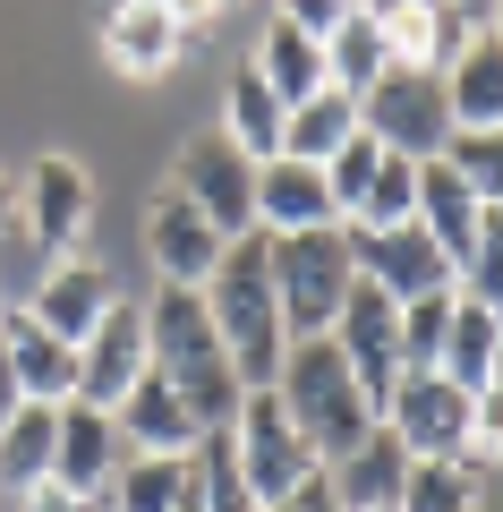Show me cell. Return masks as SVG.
<instances>
[{
    "instance_id": "obj_1",
    "label": "cell",
    "mask_w": 503,
    "mask_h": 512,
    "mask_svg": "<svg viewBox=\"0 0 503 512\" xmlns=\"http://www.w3.org/2000/svg\"><path fill=\"white\" fill-rule=\"evenodd\" d=\"M145 350H154V376L188 402V419H197L205 436H222V427L239 419L248 384H239L231 350H222V333H214L205 291H188V282H162V291L145 299Z\"/></svg>"
},
{
    "instance_id": "obj_2",
    "label": "cell",
    "mask_w": 503,
    "mask_h": 512,
    "mask_svg": "<svg viewBox=\"0 0 503 512\" xmlns=\"http://www.w3.org/2000/svg\"><path fill=\"white\" fill-rule=\"evenodd\" d=\"M205 308H214V333H222V350H231L239 384L282 376L290 333H282V299H273V239L265 231H248V239L222 248V265L205 274Z\"/></svg>"
},
{
    "instance_id": "obj_3",
    "label": "cell",
    "mask_w": 503,
    "mask_h": 512,
    "mask_svg": "<svg viewBox=\"0 0 503 512\" xmlns=\"http://www.w3.org/2000/svg\"><path fill=\"white\" fill-rule=\"evenodd\" d=\"M273 393H282L290 427L307 436V453L333 470V461L350 453V444L376 427V402L359 393V376H350V359L333 342H290L282 350V376H273Z\"/></svg>"
},
{
    "instance_id": "obj_4",
    "label": "cell",
    "mask_w": 503,
    "mask_h": 512,
    "mask_svg": "<svg viewBox=\"0 0 503 512\" xmlns=\"http://www.w3.org/2000/svg\"><path fill=\"white\" fill-rule=\"evenodd\" d=\"M359 291V265H350V231H299L273 239V299H282V333L290 342H324L342 299Z\"/></svg>"
},
{
    "instance_id": "obj_5",
    "label": "cell",
    "mask_w": 503,
    "mask_h": 512,
    "mask_svg": "<svg viewBox=\"0 0 503 512\" xmlns=\"http://www.w3.org/2000/svg\"><path fill=\"white\" fill-rule=\"evenodd\" d=\"M222 436H231V461H239V478H248L256 504H282V495H299L307 478L324 470V461L307 453V436L290 427V410H282L273 384H248V402H239V419L222 427Z\"/></svg>"
},
{
    "instance_id": "obj_6",
    "label": "cell",
    "mask_w": 503,
    "mask_h": 512,
    "mask_svg": "<svg viewBox=\"0 0 503 512\" xmlns=\"http://www.w3.org/2000/svg\"><path fill=\"white\" fill-rule=\"evenodd\" d=\"M359 128L376 137L384 154H401V163H435V154L452 146L444 77H435V69H384L376 86L359 94Z\"/></svg>"
},
{
    "instance_id": "obj_7",
    "label": "cell",
    "mask_w": 503,
    "mask_h": 512,
    "mask_svg": "<svg viewBox=\"0 0 503 512\" xmlns=\"http://www.w3.org/2000/svg\"><path fill=\"white\" fill-rule=\"evenodd\" d=\"M171 188H180V197L197 205L222 239H248V231H256V163L222 137V128H205V137H188V146H180Z\"/></svg>"
},
{
    "instance_id": "obj_8",
    "label": "cell",
    "mask_w": 503,
    "mask_h": 512,
    "mask_svg": "<svg viewBox=\"0 0 503 512\" xmlns=\"http://www.w3.org/2000/svg\"><path fill=\"white\" fill-rule=\"evenodd\" d=\"M376 427H393V444L410 461H469V393L452 376H435V367L393 384V402H384Z\"/></svg>"
},
{
    "instance_id": "obj_9",
    "label": "cell",
    "mask_w": 503,
    "mask_h": 512,
    "mask_svg": "<svg viewBox=\"0 0 503 512\" xmlns=\"http://www.w3.org/2000/svg\"><path fill=\"white\" fill-rule=\"evenodd\" d=\"M86 222H94V180H86V163H77V154H43V163L18 180V231L60 265V256L86 248Z\"/></svg>"
},
{
    "instance_id": "obj_10",
    "label": "cell",
    "mask_w": 503,
    "mask_h": 512,
    "mask_svg": "<svg viewBox=\"0 0 503 512\" xmlns=\"http://www.w3.org/2000/svg\"><path fill=\"white\" fill-rule=\"evenodd\" d=\"M324 342L350 359L359 393L376 402V419H384V402H393V384H401V308L376 291V282H359V291L342 299V316H333V333H324Z\"/></svg>"
},
{
    "instance_id": "obj_11",
    "label": "cell",
    "mask_w": 503,
    "mask_h": 512,
    "mask_svg": "<svg viewBox=\"0 0 503 512\" xmlns=\"http://www.w3.org/2000/svg\"><path fill=\"white\" fill-rule=\"evenodd\" d=\"M342 231H350V222H342ZM350 265H359V282H376L393 308H410V299H427V291H461L452 265H444V248H435L418 222H393V231H350Z\"/></svg>"
},
{
    "instance_id": "obj_12",
    "label": "cell",
    "mask_w": 503,
    "mask_h": 512,
    "mask_svg": "<svg viewBox=\"0 0 503 512\" xmlns=\"http://www.w3.org/2000/svg\"><path fill=\"white\" fill-rule=\"evenodd\" d=\"M145 367H154V350H145V308H137V299H111L103 325L77 342V402L120 410L128 393H137Z\"/></svg>"
},
{
    "instance_id": "obj_13",
    "label": "cell",
    "mask_w": 503,
    "mask_h": 512,
    "mask_svg": "<svg viewBox=\"0 0 503 512\" xmlns=\"http://www.w3.org/2000/svg\"><path fill=\"white\" fill-rule=\"evenodd\" d=\"M222 248H231V239H222L214 222L180 197V188L162 180V197L145 205V256H154V274H162V282H188V291H205V274L222 265Z\"/></svg>"
},
{
    "instance_id": "obj_14",
    "label": "cell",
    "mask_w": 503,
    "mask_h": 512,
    "mask_svg": "<svg viewBox=\"0 0 503 512\" xmlns=\"http://www.w3.org/2000/svg\"><path fill=\"white\" fill-rule=\"evenodd\" d=\"M128 444H120V419L94 402H60V444H52V487L86 495V504H103V487L120 478Z\"/></svg>"
},
{
    "instance_id": "obj_15",
    "label": "cell",
    "mask_w": 503,
    "mask_h": 512,
    "mask_svg": "<svg viewBox=\"0 0 503 512\" xmlns=\"http://www.w3.org/2000/svg\"><path fill=\"white\" fill-rule=\"evenodd\" d=\"M111 274L103 265H86V256H60V265H43L35 274V291H26V316H35L43 333H60V342H86L94 325H103V308H111Z\"/></svg>"
},
{
    "instance_id": "obj_16",
    "label": "cell",
    "mask_w": 503,
    "mask_h": 512,
    "mask_svg": "<svg viewBox=\"0 0 503 512\" xmlns=\"http://www.w3.org/2000/svg\"><path fill=\"white\" fill-rule=\"evenodd\" d=\"M333 188H324L316 163H290V154H273V163H256V231L265 239H299V231H333Z\"/></svg>"
},
{
    "instance_id": "obj_17",
    "label": "cell",
    "mask_w": 503,
    "mask_h": 512,
    "mask_svg": "<svg viewBox=\"0 0 503 512\" xmlns=\"http://www.w3.org/2000/svg\"><path fill=\"white\" fill-rule=\"evenodd\" d=\"M180 52H197V43L180 35V18H171L162 0H111L103 60H111L120 77H162V69H180Z\"/></svg>"
},
{
    "instance_id": "obj_18",
    "label": "cell",
    "mask_w": 503,
    "mask_h": 512,
    "mask_svg": "<svg viewBox=\"0 0 503 512\" xmlns=\"http://www.w3.org/2000/svg\"><path fill=\"white\" fill-rule=\"evenodd\" d=\"M0 342H9V376H18V393H26L35 410L77 402V342L43 333L26 308H9V316H0Z\"/></svg>"
},
{
    "instance_id": "obj_19",
    "label": "cell",
    "mask_w": 503,
    "mask_h": 512,
    "mask_svg": "<svg viewBox=\"0 0 503 512\" xmlns=\"http://www.w3.org/2000/svg\"><path fill=\"white\" fill-rule=\"evenodd\" d=\"M418 231L444 248V265H452V282H461V265H469V248H478V231H486V205L469 197V180L435 154V163H418Z\"/></svg>"
},
{
    "instance_id": "obj_20",
    "label": "cell",
    "mask_w": 503,
    "mask_h": 512,
    "mask_svg": "<svg viewBox=\"0 0 503 512\" xmlns=\"http://www.w3.org/2000/svg\"><path fill=\"white\" fill-rule=\"evenodd\" d=\"M111 419H120V444H128V453H197V444H205V427L188 419V402L154 376V367L137 376V393H128Z\"/></svg>"
},
{
    "instance_id": "obj_21",
    "label": "cell",
    "mask_w": 503,
    "mask_h": 512,
    "mask_svg": "<svg viewBox=\"0 0 503 512\" xmlns=\"http://www.w3.org/2000/svg\"><path fill=\"white\" fill-rule=\"evenodd\" d=\"M469 35H478V26H461V18L444 9V0H410V9H393V18H384L393 69H435V77H444L452 60L469 52Z\"/></svg>"
},
{
    "instance_id": "obj_22",
    "label": "cell",
    "mask_w": 503,
    "mask_h": 512,
    "mask_svg": "<svg viewBox=\"0 0 503 512\" xmlns=\"http://www.w3.org/2000/svg\"><path fill=\"white\" fill-rule=\"evenodd\" d=\"M359 137V94H342V86H316L307 103H290V120H282V154L290 163H333V154Z\"/></svg>"
},
{
    "instance_id": "obj_23",
    "label": "cell",
    "mask_w": 503,
    "mask_h": 512,
    "mask_svg": "<svg viewBox=\"0 0 503 512\" xmlns=\"http://www.w3.org/2000/svg\"><path fill=\"white\" fill-rule=\"evenodd\" d=\"M452 128H503V35H469V52L444 69Z\"/></svg>"
},
{
    "instance_id": "obj_24",
    "label": "cell",
    "mask_w": 503,
    "mask_h": 512,
    "mask_svg": "<svg viewBox=\"0 0 503 512\" xmlns=\"http://www.w3.org/2000/svg\"><path fill=\"white\" fill-rule=\"evenodd\" d=\"M282 120H290V103L256 69H239L231 94H222V137H231L248 163H273V154H282Z\"/></svg>"
},
{
    "instance_id": "obj_25",
    "label": "cell",
    "mask_w": 503,
    "mask_h": 512,
    "mask_svg": "<svg viewBox=\"0 0 503 512\" xmlns=\"http://www.w3.org/2000/svg\"><path fill=\"white\" fill-rule=\"evenodd\" d=\"M188 478H197V453H128L103 487V512H171Z\"/></svg>"
},
{
    "instance_id": "obj_26",
    "label": "cell",
    "mask_w": 503,
    "mask_h": 512,
    "mask_svg": "<svg viewBox=\"0 0 503 512\" xmlns=\"http://www.w3.org/2000/svg\"><path fill=\"white\" fill-rule=\"evenodd\" d=\"M52 444H60V410H35V402H26L18 419L0 427V504H18L26 487L52 478Z\"/></svg>"
},
{
    "instance_id": "obj_27",
    "label": "cell",
    "mask_w": 503,
    "mask_h": 512,
    "mask_svg": "<svg viewBox=\"0 0 503 512\" xmlns=\"http://www.w3.org/2000/svg\"><path fill=\"white\" fill-rule=\"evenodd\" d=\"M384 69H393V43H384V18L350 9V18L333 26V35H324V86H342V94H367Z\"/></svg>"
},
{
    "instance_id": "obj_28",
    "label": "cell",
    "mask_w": 503,
    "mask_h": 512,
    "mask_svg": "<svg viewBox=\"0 0 503 512\" xmlns=\"http://www.w3.org/2000/svg\"><path fill=\"white\" fill-rule=\"evenodd\" d=\"M495 342H503V316H486L478 299H461V291H452V325H444V359H435V376H452L461 393H486Z\"/></svg>"
},
{
    "instance_id": "obj_29",
    "label": "cell",
    "mask_w": 503,
    "mask_h": 512,
    "mask_svg": "<svg viewBox=\"0 0 503 512\" xmlns=\"http://www.w3.org/2000/svg\"><path fill=\"white\" fill-rule=\"evenodd\" d=\"M256 77H265L282 103H307V94L324 86V43L299 35L290 18H273V26H265V52H256Z\"/></svg>"
},
{
    "instance_id": "obj_30",
    "label": "cell",
    "mask_w": 503,
    "mask_h": 512,
    "mask_svg": "<svg viewBox=\"0 0 503 512\" xmlns=\"http://www.w3.org/2000/svg\"><path fill=\"white\" fill-rule=\"evenodd\" d=\"M401 512H486V470L478 461H410Z\"/></svg>"
},
{
    "instance_id": "obj_31",
    "label": "cell",
    "mask_w": 503,
    "mask_h": 512,
    "mask_svg": "<svg viewBox=\"0 0 503 512\" xmlns=\"http://www.w3.org/2000/svg\"><path fill=\"white\" fill-rule=\"evenodd\" d=\"M393 222H418V163L384 154L367 197H359V214H350V231H393Z\"/></svg>"
},
{
    "instance_id": "obj_32",
    "label": "cell",
    "mask_w": 503,
    "mask_h": 512,
    "mask_svg": "<svg viewBox=\"0 0 503 512\" xmlns=\"http://www.w3.org/2000/svg\"><path fill=\"white\" fill-rule=\"evenodd\" d=\"M444 163L469 180V197H478V205H495V214H503V128H452Z\"/></svg>"
},
{
    "instance_id": "obj_33",
    "label": "cell",
    "mask_w": 503,
    "mask_h": 512,
    "mask_svg": "<svg viewBox=\"0 0 503 512\" xmlns=\"http://www.w3.org/2000/svg\"><path fill=\"white\" fill-rule=\"evenodd\" d=\"M444 325H452V291H427L401 308V376H418V367L444 359Z\"/></svg>"
},
{
    "instance_id": "obj_34",
    "label": "cell",
    "mask_w": 503,
    "mask_h": 512,
    "mask_svg": "<svg viewBox=\"0 0 503 512\" xmlns=\"http://www.w3.org/2000/svg\"><path fill=\"white\" fill-rule=\"evenodd\" d=\"M461 299H478L486 316H503V214L495 205H486V231H478V248L461 265Z\"/></svg>"
},
{
    "instance_id": "obj_35",
    "label": "cell",
    "mask_w": 503,
    "mask_h": 512,
    "mask_svg": "<svg viewBox=\"0 0 503 512\" xmlns=\"http://www.w3.org/2000/svg\"><path fill=\"white\" fill-rule=\"evenodd\" d=\"M376 163H384V146L367 137V128L350 137L342 154H333V163H324V188H333V214H342V222L359 214V197H367V180H376Z\"/></svg>"
},
{
    "instance_id": "obj_36",
    "label": "cell",
    "mask_w": 503,
    "mask_h": 512,
    "mask_svg": "<svg viewBox=\"0 0 503 512\" xmlns=\"http://www.w3.org/2000/svg\"><path fill=\"white\" fill-rule=\"evenodd\" d=\"M469 461H503V393L486 384V393H469Z\"/></svg>"
},
{
    "instance_id": "obj_37",
    "label": "cell",
    "mask_w": 503,
    "mask_h": 512,
    "mask_svg": "<svg viewBox=\"0 0 503 512\" xmlns=\"http://www.w3.org/2000/svg\"><path fill=\"white\" fill-rule=\"evenodd\" d=\"M350 9H359V0H282V9H273V18H290V26H299V35H333V26H342L350 18Z\"/></svg>"
},
{
    "instance_id": "obj_38",
    "label": "cell",
    "mask_w": 503,
    "mask_h": 512,
    "mask_svg": "<svg viewBox=\"0 0 503 512\" xmlns=\"http://www.w3.org/2000/svg\"><path fill=\"white\" fill-rule=\"evenodd\" d=\"M162 9L180 18V35H188V43H205V35H214V18L231 9V0H162Z\"/></svg>"
},
{
    "instance_id": "obj_39",
    "label": "cell",
    "mask_w": 503,
    "mask_h": 512,
    "mask_svg": "<svg viewBox=\"0 0 503 512\" xmlns=\"http://www.w3.org/2000/svg\"><path fill=\"white\" fill-rule=\"evenodd\" d=\"M9 512H103V504H86V495H69V487H52V478H43V487H26Z\"/></svg>"
},
{
    "instance_id": "obj_40",
    "label": "cell",
    "mask_w": 503,
    "mask_h": 512,
    "mask_svg": "<svg viewBox=\"0 0 503 512\" xmlns=\"http://www.w3.org/2000/svg\"><path fill=\"white\" fill-rule=\"evenodd\" d=\"M265 512H342V495H333V478L316 470V478H307L299 495H282V504H265Z\"/></svg>"
},
{
    "instance_id": "obj_41",
    "label": "cell",
    "mask_w": 503,
    "mask_h": 512,
    "mask_svg": "<svg viewBox=\"0 0 503 512\" xmlns=\"http://www.w3.org/2000/svg\"><path fill=\"white\" fill-rule=\"evenodd\" d=\"M18 410H26V393H18V376H9V342H0V427L18 419Z\"/></svg>"
},
{
    "instance_id": "obj_42",
    "label": "cell",
    "mask_w": 503,
    "mask_h": 512,
    "mask_svg": "<svg viewBox=\"0 0 503 512\" xmlns=\"http://www.w3.org/2000/svg\"><path fill=\"white\" fill-rule=\"evenodd\" d=\"M444 9H452L461 26H478V35H486V18H495V0H444Z\"/></svg>"
},
{
    "instance_id": "obj_43",
    "label": "cell",
    "mask_w": 503,
    "mask_h": 512,
    "mask_svg": "<svg viewBox=\"0 0 503 512\" xmlns=\"http://www.w3.org/2000/svg\"><path fill=\"white\" fill-rule=\"evenodd\" d=\"M9 222H18V180L0 171V231H9Z\"/></svg>"
},
{
    "instance_id": "obj_44",
    "label": "cell",
    "mask_w": 503,
    "mask_h": 512,
    "mask_svg": "<svg viewBox=\"0 0 503 512\" xmlns=\"http://www.w3.org/2000/svg\"><path fill=\"white\" fill-rule=\"evenodd\" d=\"M171 512H205V487H197V478L180 487V504H171Z\"/></svg>"
},
{
    "instance_id": "obj_45",
    "label": "cell",
    "mask_w": 503,
    "mask_h": 512,
    "mask_svg": "<svg viewBox=\"0 0 503 512\" xmlns=\"http://www.w3.org/2000/svg\"><path fill=\"white\" fill-rule=\"evenodd\" d=\"M359 9L367 18H393V9H410V0H359Z\"/></svg>"
},
{
    "instance_id": "obj_46",
    "label": "cell",
    "mask_w": 503,
    "mask_h": 512,
    "mask_svg": "<svg viewBox=\"0 0 503 512\" xmlns=\"http://www.w3.org/2000/svg\"><path fill=\"white\" fill-rule=\"evenodd\" d=\"M486 384H495V393H503V342H495V367H486Z\"/></svg>"
},
{
    "instance_id": "obj_47",
    "label": "cell",
    "mask_w": 503,
    "mask_h": 512,
    "mask_svg": "<svg viewBox=\"0 0 503 512\" xmlns=\"http://www.w3.org/2000/svg\"><path fill=\"white\" fill-rule=\"evenodd\" d=\"M486 35H503V0H495V18H486Z\"/></svg>"
},
{
    "instance_id": "obj_48",
    "label": "cell",
    "mask_w": 503,
    "mask_h": 512,
    "mask_svg": "<svg viewBox=\"0 0 503 512\" xmlns=\"http://www.w3.org/2000/svg\"><path fill=\"white\" fill-rule=\"evenodd\" d=\"M0 316H9V308H0Z\"/></svg>"
}]
</instances>
